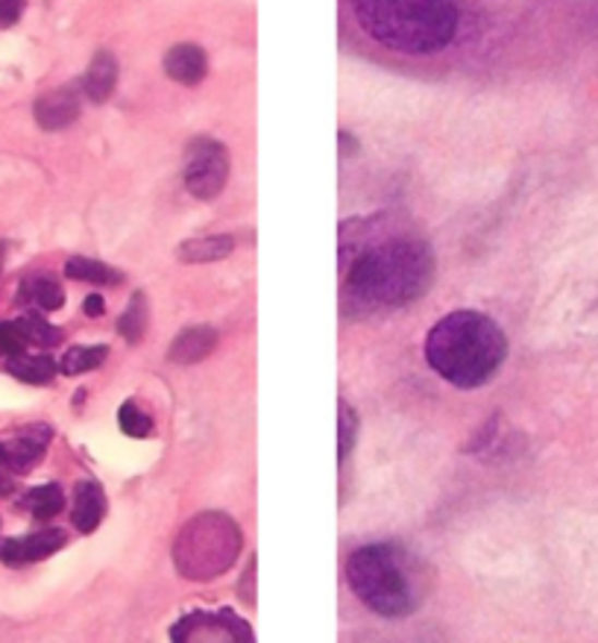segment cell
Returning <instances> with one entry per match:
<instances>
[{"label": "cell", "mask_w": 598, "mask_h": 643, "mask_svg": "<svg viewBox=\"0 0 598 643\" xmlns=\"http://www.w3.org/2000/svg\"><path fill=\"white\" fill-rule=\"evenodd\" d=\"M434 279V255L422 241L403 238L373 247L346 274V303L361 312H384L420 300Z\"/></svg>", "instance_id": "1"}, {"label": "cell", "mask_w": 598, "mask_h": 643, "mask_svg": "<svg viewBox=\"0 0 598 643\" xmlns=\"http://www.w3.org/2000/svg\"><path fill=\"white\" fill-rule=\"evenodd\" d=\"M507 356L502 330L487 314L452 312L431 326L426 359L440 377L458 389H478L495 377Z\"/></svg>", "instance_id": "2"}, {"label": "cell", "mask_w": 598, "mask_h": 643, "mask_svg": "<svg viewBox=\"0 0 598 643\" xmlns=\"http://www.w3.org/2000/svg\"><path fill=\"white\" fill-rule=\"evenodd\" d=\"M361 27L399 53H438L458 33L452 0H356Z\"/></svg>", "instance_id": "3"}, {"label": "cell", "mask_w": 598, "mask_h": 643, "mask_svg": "<svg viewBox=\"0 0 598 643\" xmlns=\"http://www.w3.org/2000/svg\"><path fill=\"white\" fill-rule=\"evenodd\" d=\"M346 579L358 599L375 615L405 617L417 606L411 576L393 547L375 544L356 549L346 561Z\"/></svg>", "instance_id": "4"}, {"label": "cell", "mask_w": 598, "mask_h": 643, "mask_svg": "<svg viewBox=\"0 0 598 643\" xmlns=\"http://www.w3.org/2000/svg\"><path fill=\"white\" fill-rule=\"evenodd\" d=\"M241 552V532L220 511H206L188 521L174 544L177 570L191 582H208L232 568Z\"/></svg>", "instance_id": "5"}, {"label": "cell", "mask_w": 598, "mask_h": 643, "mask_svg": "<svg viewBox=\"0 0 598 643\" xmlns=\"http://www.w3.org/2000/svg\"><path fill=\"white\" fill-rule=\"evenodd\" d=\"M229 180V153L220 142L200 135L188 144L186 153V189L191 198L212 200L224 191Z\"/></svg>", "instance_id": "6"}, {"label": "cell", "mask_w": 598, "mask_h": 643, "mask_svg": "<svg viewBox=\"0 0 598 643\" xmlns=\"http://www.w3.org/2000/svg\"><path fill=\"white\" fill-rule=\"evenodd\" d=\"M50 429L47 426H27L15 436L0 438V493L12 488V479L33 471V464L45 455Z\"/></svg>", "instance_id": "7"}, {"label": "cell", "mask_w": 598, "mask_h": 643, "mask_svg": "<svg viewBox=\"0 0 598 643\" xmlns=\"http://www.w3.org/2000/svg\"><path fill=\"white\" fill-rule=\"evenodd\" d=\"M174 643H253L235 617L194 615L177 626Z\"/></svg>", "instance_id": "8"}, {"label": "cell", "mask_w": 598, "mask_h": 643, "mask_svg": "<svg viewBox=\"0 0 598 643\" xmlns=\"http://www.w3.org/2000/svg\"><path fill=\"white\" fill-rule=\"evenodd\" d=\"M62 547H65V532L45 529L36 532V535H27V538L0 540V559H3V564L19 568V564H33V561L47 559V556H53Z\"/></svg>", "instance_id": "9"}, {"label": "cell", "mask_w": 598, "mask_h": 643, "mask_svg": "<svg viewBox=\"0 0 598 643\" xmlns=\"http://www.w3.org/2000/svg\"><path fill=\"white\" fill-rule=\"evenodd\" d=\"M80 118V97L74 88H53L36 100V121L41 130H65Z\"/></svg>", "instance_id": "10"}, {"label": "cell", "mask_w": 598, "mask_h": 643, "mask_svg": "<svg viewBox=\"0 0 598 643\" xmlns=\"http://www.w3.org/2000/svg\"><path fill=\"white\" fill-rule=\"evenodd\" d=\"M208 71V59L206 50L200 45H177V48L168 50L165 57V74L174 80V83L182 85H196L203 83V76Z\"/></svg>", "instance_id": "11"}, {"label": "cell", "mask_w": 598, "mask_h": 643, "mask_svg": "<svg viewBox=\"0 0 598 643\" xmlns=\"http://www.w3.org/2000/svg\"><path fill=\"white\" fill-rule=\"evenodd\" d=\"M217 347V332L206 323H200V326H188L174 338L170 344V361L174 365H196V361H203L208 353Z\"/></svg>", "instance_id": "12"}, {"label": "cell", "mask_w": 598, "mask_h": 643, "mask_svg": "<svg viewBox=\"0 0 598 643\" xmlns=\"http://www.w3.org/2000/svg\"><path fill=\"white\" fill-rule=\"evenodd\" d=\"M115 85H118V59L109 50L94 53L92 66L83 76V92L92 104H106L112 97Z\"/></svg>", "instance_id": "13"}, {"label": "cell", "mask_w": 598, "mask_h": 643, "mask_svg": "<svg viewBox=\"0 0 598 643\" xmlns=\"http://www.w3.org/2000/svg\"><path fill=\"white\" fill-rule=\"evenodd\" d=\"M106 514V497L100 491L97 483H80L74 493V511H71V521L83 535L94 532L100 526Z\"/></svg>", "instance_id": "14"}, {"label": "cell", "mask_w": 598, "mask_h": 643, "mask_svg": "<svg viewBox=\"0 0 598 643\" xmlns=\"http://www.w3.org/2000/svg\"><path fill=\"white\" fill-rule=\"evenodd\" d=\"M235 250V241L229 236H206V238H188L177 250L179 262L188 265H206V262H220Z\"/></svg>", "instance_id": "15"}, {"label": "cell", "mask_w": 598, "mask_h": 643, "mask_svg": "<svg viewBox=\"0 0 598 643\" xmlns=\"http://www.w3.org/2000/svg\"><path fill=\"white\" fill-rule=\"evenodd\" d=\"M21 297L33 303L41 312H57L59 306L65 303V291H62V285L53 279V276L38 274L29 276L27 283L21 285Z\"/></svg>", "instance_id": "16"}, {"label": "cell", "mask_w": 598, "mask_h": 643, "mask_svg": "<svg viewBox=\"0 0 598 643\" xmlns=\"http://www.w3.org/2000/svg\"><path fill=\"white\" fill-rule=\"evenodd\" d=\"M7 370L15 379H21V382L45 385L57 373V365H53L50 356H27V353H19V356H7Z\"/></svg>", "instance_id": "17"}, {"label": "cell", "mask_w": 598, "mask_h": 643, "mask_svg": "<svg viewBox=\"0 0 598 643\" xmlns=\"http://www.w3.org/2000/svg\"><path fill=\"white\" fill-rule=\"evenodd\" d=\"M65 276L71 279H80V283H94V285H118L121 283V271L104 265V262H94V259H85V255H74L65 262Z\"/></svg>", "instance_id": "18"}, {"label": "cell", "mask_w": 598, "mask_h": 643, "mask_svg": "<svg viewBox=\"0 0 598 643\" xmlns=\"http://www.w3.org/2000/svg\"><path fill=\"white\" fill-rule=\"evenodd\" d=\"M65 505V497L59 491V485H38L33 491L24 497V509L38 517V521H50V517H57L59 511Z\"/></svg>", "instance_id": "19"}, {"label": "cell", "mask_w": 598, "mask_h": 643, "mask_svg": "<svg viewBox=\"0 0 598 643\" xmlns=\"http://www.w3.org/2000/svg\"><path fill=\"white\" fill-rule=\"evenodd\" d=\"M109 350L104 344H94V347H71V350L62 356L59 361V370L68 373V377H76V373H88V370H97L106 361Z\"/></svg>", "instance_id": "20"}, {"label": "cell", "mask_w": 598, "mask_h": 643, "mask_svg": "<svg viewBox=\"0 0 598 643\" xmlns=\"http://www.w3.org/2000/svg\"><path fill=\"white\" fill-rule=\"evenodd\" d=\"M144 330H147V300H144V294H135L127 306V312L118 318V332L130 344H135V341L144 338Z\"/></svg>", "instance_id": "21"}, {"label": "cell", "mask_w": 598, "mask_h": 643, "mask_svg": "<svg viewBox=\"0 0 598 643\" xmlns=\"http://www.w3.org/2000/svg\"><path fill=\"white\" fill-rule=\"evenodd\" d=\"M118 424H121V432L130 438H147L153 432V417L141 403L135 400H127L118 412Z\"/></svg>", "instance_id": "22"}, {"label": "cell", "mask_w": 598, "mask_h": 643, "mask_svg": "<svg viewBox=\"0 0 598 643\" xmlns=\"http://www.w3.org/2000/svg\"><path fill=\"white\" fill-rule=\"evenodd\" d=\"M15 323H19L24 341H27V344H36V347H50V344H57V341L62 338L57 326L47 323L45 318H38V314H27V318H21V321Z\"/></svg>", "instance_id": "23"}, {"label": "cell", "mask_w": 598, "mask_h": 643, "mask_svg": "<svg viewBox=\"0 0 598 643\" xmlns=\"http://www.w3.org/2000/svg\"><path fill=\"white\" fill-rule=\"evenodd\" d=\"M356 432H358L356 412L346 406V403H340V446H337V459H340V462H346V455L352 453Z\"/></svg>", "instance_id": "24"}, {"label": "cell", "mask_w": 598, "mask_h": 643, "mask_svg": "<svg viewBox=\"0 0 598 643\" xmlns=\"http://www.w3.org/2000/svg\"><path fill=\"white\" fill-rule=\"evenodd\" d=\"M24 347H27V341L21 335L19 323H0V353L3 356H19V353H24Z\"/></svg>", "instance_id": "25"}, {"label": "cell", "mask_w": 598, "mask_h": 643, "mask_svg": "<svg viewBox=\"0 0 598 643\" xmlns=\"http://www.w3.org/2000/svg\"><path fill=\"white\" fill-rule=\"evenodd\" d=\"M21 12H24V0H0V21H12L21 19Z\"/></svg>", "instance_id": "26"}, {"label": "cell", "mask_w": 598, "mask_h": 643, "mask_svg": "<svg viewBox=\"0 0 598 643\" xmlns=\"http://www.w3.org/2000/svg\"><path fill=\"white\" fill-rule=\"evenodd\" d=\"M85 314H92V318H97V314H104V297L100 294H92L88 300H85Z\"/></svg>", "instance_id": "27"}]
</instances>
